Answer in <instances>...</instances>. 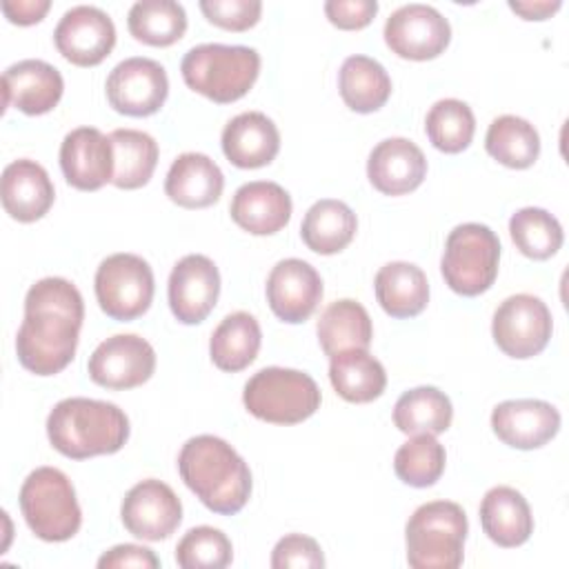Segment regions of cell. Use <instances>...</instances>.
<instances>
[{"instance_id":"obj_1","label":"cell","mask_w":569,"mask_h":569,"mask_svg":"<svg viewBox=\"0 0 569 569\" xmlns=\"http://www.w3.org/2000/svg\"><path fill=\"white\" fill-rule=\"evenodd\" d=\"M84 302L64 278H42L24 296V320L16 336L20 365L36 376L60 373L76 356Z\"/></svg>"},{"instance_id":"obj_2","label":"cell","mask_w":569,"mask_h":569,"mask_svg":"<svg viewBox=\"0 0 569 569\" xmlns=\"http://www.w3.org/2000/svg\"><path fill=\"white\" fill-rule=\"evenodd\" d=\"M178 471L182 482L213 513L233 516L251 496L249 465L218 436L189 438L178 453Z\"/></svg>"},{"instance_id":"obj_3","label":"cell","mask_w":569,"mask_h":569,"mask_svg":"<svg viewBox=\"0 0 569 569\" xmlns=\"http://www.w3.org/2000/svg\"><path fill=\"white\" fill-rule=\"evenodd\" d=\"M47 436L51 447L71 460L116 453L129 438V418L107 400L64 398L49 411Z\"/></svg>"},{"instance_id":"obj_4","label":"cell","mask_w":569,"mask_h":569,"mask_svg":"<svg viewBox=\"0 0 569 569\" xmlns=\"http://www.w3.org/2000/svg\"><path fill=\"white\" fill-rule=\"evenodd\" d=\"M180 71L189 89L227 104L240 100L258 80L260 53L242 44L207 42L184 53Z\"/></svg>"},{"instance_id":"obj_5","label":"cell","mask_w":569,"mask_h":569,"mask_svg":"<svg viewBox=\"0 0 569 569\" xmlns=\"http://www.w3.org/2000/svg\"><path fill=\"white\" fill-rule=\"evenodd\" d=\"M467 516L458 502L420 505L405 527L407 562L413 569H456L465 558Z\"/></svg>"},{"instance_id":"obj_6","label":"cell","mask_w":569,"mask_h":569,"mask_svg":"<svg viewBox=\"0 0 569 569\" xmlns=\"http://www.w3.org/2000/svg\"><path fill=\"white\" fill-rule=\"evenodd\" d=\"M18 498L24 522L40 540L64 542L78 533L82 511L71 480L60 469H33L24 478Z\"/></svg>"},{"instance_id":"obj_7","label":"cell","mask_w":569,"mask_h":569,"mask_svg":"<svg viewBox=\"0 0 569 569\" xmlns=\"http://www.w3.org/2000/svg\"><path fill=\"white\" fill-rule=\"evenodd\" d=\"M320 400V389L309 373L284 367L256 371L242 391L247 411L273 425H296L311 418Z\"/></svg>"},{"instance_id":"obj_8","label":"cell","mask_w":569,"mask_h":569,"mask_svg":"<svg viewBox=\"0 0 569 569\" xmlns=\"http://www.w3.org/2000/svg\"><path fill=\"white\" fill-rule=\"evenodd\" d=\"M500 262L498 236L480 222H465L449 231L440 260V271L447 287L460 296L473 298L485 293Z\"/></svg>"},{"instance_id":"obj_9","label":"cell","mask_w":569,"mask_h":569,"mask_svg":"<svg viewBox=\"0 0 569 569\" xmlns=\"http://www.w3.org/2000/svg\"><path fill=\"white\" fill-rule=\"evenodd\" d=\"M100 309L120 322L140 318L153 300V271L136 253H113L104 258L93 278Z\"/></svg>"},{"instance_id":"obj_10","label":"cell","mask_w":569,"mask_h":569,"mask_svg":"<svg viewBox=\"0 0 569 569\" xmlns=\"http://www.w3.org/2000/svg\"><path fill=\"white\" fill-rule=\"evenodd\" d=\"M553 331L549 307L531 293H516L500 302L491 320V333L498 349L509 358L538 356Z\"/></svg>"},{"instance_id":"obj_11","label":"cell","mask_w":569,"mask_h":569,"mask_svg":"<svg viewBox=\"0 0 569 569\" xmlns=\"http://www.w3.org/2000/svg\"><path fill=\"white\" fill-rule=\"evenodd\" d=\"M107 100L124 116L144 118L164 104L169 96V78L160 62L151 58H127L118 62L107 78Z\"/></svg>"},{"instance_id":"obj_12","label":"cell","mask_w":569,"mask_h":569,"mask_svg":"<svg viewBox=\"0 0 569 569\" xmlns=\"http://www.w3.org/2000/svg\"><path fill=\"white\" fill-rule=\"evenodd\" d=\"M156 369L153 347L136 333H116L102 340L87 365L89 378L104 389H133L144 385Z\"/></svg>"},{"instance_id":"obj_13","label":"cell","mask_w":569,"mask_h":569,"mask_svg":"<svg viewBox=\"0 0 569 569\" xmlns=\"http://www.w3.org/2000/svg\"><path fill=\"white\" fill-rule=\"evenodd\" d=\"M449 20L429 4H405L396 9L385 22L387 47L407 60L438 58L449 47Z\"/></svg>"},{"instance_id":"obj_14","label":"cell","mask_w":569,"mask_h":569,"mask_svg":"<svg viewBox=\"0 0 569 569\" xmlns=\"http://www.w3.org/2000/svg\"><path fill=\"white\" fill-rule=\"evenodd\" d=\"M120 518L131 536L158 542L178 529L182 520V505L169 485L147 478L127 491Z\"/></svg>"},{"instance_id":"obj_15","label":"cell","mask_w":569,"mask_h":569,"mask_svg":"<svg viewBox=\"0 0 569 569\" xmlns=\"http://www.w3.org/2000/svg\"><path fill=\"white\" fill-rule=\"evenodd\" d=\"M56 49L78 67L100 64L116 44L113 20L98 7L78 4L64 11L53 31Z\"/></svg>"},{"instance_id":"obj_16","label":"cell","mask_w":569,"mask_h":569,"mask_svg":"<svg viewBox=\"0 0 569 569\" xmlns=\"http://www.w3.org/2000/svg\"><path fill=\"white\" fill-rule=\"evenodd\" d=\"M220 296V273L211 258L189 253L180 258L169 276V307L182 325L202 322Z\"/></svg>"},{"instance_id":"obj_17","label":"cell","mask_w":569,"mask_h":569,"mask_svg":"<svg viewBox=\"0 0 569 569\" xmlns=\"http://www.w3.org/2000/svg\"><path fill=\"white\" fill-rule=\"evenodd\" d=\"M322 298L320 273L300 258L280 260L267 278V302L289 325L305 322Z\"/></svg>"},{"instance_id":"obj_18","label":"cell","mask_w":569,"mask_h":569,"mask_svg":"<svg viewBox=\"0 0 569 569\" xmlns=\"http://www.w3.org/2000/svg\"><path fill=\"white\" fill-rule=\"evenodd\" d=\"M60 169L64 180L80 191H96L113 178V147L109 136L96 127L69 131L60 144Z\"/></svg>"},{"instance_id":"obj_19","label":"cell","mask_w":569,"mask_h":569,"mask_svg":"<svg viewBox=\"0 0 569 569\" xmlns=\"http://www.w3.org/2000/svg\"><path fill=\"white\" fill-rule=\"evenodd\" d=\"M491 429L513 449H538L560 429V413L553 405L533 398L505 400L491 411Z\"/></svg>"},{"instance_id":"obj_20","label":"cell","mask_w":569,"mask_h":569,"mask_svg":"<svg viewBox=\"0 0 569 569\" xmlns=\"http://www.w3.org/2000/svg\"><path fill=\"white\" fill-rule=\"evenodd\" d=\"M64 91L60 71L44 60H20L4 69L2 93L4 109L16 107L27 116H40L51 111Z\"/></svg>"},{"instance_id":"obj_21","label":"cell","mask_w":569,"mask_h":569,"mask_svg":"<svg viewBox=\"0 0 569 569\" xmlns=\"http://www.w3.org/2000/svg\"><path fill=\"white\" fill-rule=\"evenodd\" d=\"M425 176L427 158L422 149L407 138H387L369 153L367 178L385 196H405L418 189Z\"/></svg>"},{"instance_id":"obj_22","label":"cell","mask_w":569,"mask_h":569,"mask_svg":"<svg viewBox=\"0 0 569 569\" xmlns=\"http://www.w3.org/2000/svg\"><path fill=\"white\" fill-rule=\"evenodd\" d=\"M291 209V196L271 180H253L238 187L229 204L233 222L253 236L278 233L287 227Z\"/></svg>"},{"instance_id":"obj_23","label":"cell","mask_w":569,"mask_h":569,"mask_svg":"<svg viewBox=\"0 0 569 569\" xmlns=\"http://www.w3.org/2000/svg\"><path fill=\"white\" fill-rule=\"evenodd\" d=\"M2 207L18 222L40 220L53 204L56 189L42 164L29 158L13 160L2 171Z\"/></svg>"},{"instance_id":"obj_24","label":"cell","mask_w":569,"mask_h":569,"mask_svg":"<svg viewBox=\"0 0 569 569\" xmlns=\"http://www.w3.org/2000/svg\"><path fill=\"white\" fill-rule=\"evenodd\" d=\"M280 151V133L271 118L260 111H244L222 129V153L240 169L269 164Z\"/></svg>"},{"instance_id":"obj_25","label":"cell","mask_w":569,"mask_h":569,"mask_svg":"<svg viewBox=\"0 0 569 569\" xmlns=\"http://www.w3.org/2000/svg\"><path fill=\"white\" fill-rule=\"evenodd\" d=\"M224 189L220 167L204 153H180L164 178V193L171 202L184 209H204L218 202Z\"/></svg>"},{"instance_id":"obj_26","label":"cell","mask_w":569,"mask_h":569,"mask_svg":"<svg viewBox=\"0 0 569 569\" xmlns=\"http://www.w3.org/2000/svg\"><path fill=\"white\" fill-rule=\"evenodd\" d=\"M480 525L498 547H520L533 533L531 507L513 487H491L480 502Z\"/></svg>"},{"instance_id":"obj_27","label":"cell","mask_w":569,"mask_h":569,"mask_svg":"<svg viewBox=\"0 0 569 569\" xmlns=\"http://www.w3.org/2000/svg\"><path fill=\"white\" fill-rule=\"evenodd\" d=\"M376 300L391 318H413L429 302V282L425 271L413 262H387L378 269Z\"/></svg>"},{"instance_id":"obj_28","label":"cell","mask_w":569,"mask_h":569,"mask_svg":"<svg viewBox=\"0 0 569 569\" xmlns=\"http://www.w3.org/2000/svg\"><path fill=\"white\" fill-rule=\"evenodd\" d=\"M329 380L342 400L356 405L380 398L387 387L385 367L367 349H349L331 356Z\"/></svg>"},{"instance_id":"obj_29","label":"cell","mask_w":569,"mask_h":569,"mask_svg":"<svg viewBox=\"0 0 569 569\" xmlns=\"http://www.w3.org/2000/svg\"><path fill=\"white\" fill-rule=\"evenodd\" d=\"M358 220L349 204L333 198L313 202L300 224L302 242L322 256L342 251L356 236Z\"/></svg>"},{"instance_id":"obj_30","label":"cell","mask_w":569,"mask_h":569,"mask_svg":"<svg viewBox=\"0 0 569 569\" xmlns=\"http://www.w3.org/2000/svg\"><path fill=\"white\" fill-rule=\"evenodd\" d=\"M262 342L258 320L247 311H233L220 320L209 340V353L220 371H242L249 367Z\"/></svg>"},{"instance_id":"obj_31","label":"cell","mask_w":569,"mask_h":569,"mask_svg":"<svg viewBox=\"0 0 569 569\" xmlns=\"http://www.w3.org/2000/svg\"><path fill=\"white\" fill-rule=\"evenodd\" d=\"M338 91L351 111L371 113L389 100L391 78L378 60L356 53L338 71Z\"/></svg>"},{"instance_id":"obj_32","label":"cell","mask_w":569,"mask_h":569,"mask_svg":"<svg viewBox=\"0 0 569 569\" xmlns=\"http://www.w3.org/2000/svg\"><path fill=\"white\" fill-rule=\"evenodd\" d=\"M371 338V318L356 300H336L320 313L318 340L329 358L349 349H369Z\"/></svg>"},{"instance_id":"obj_33","label":"cell","mask_w":569,"mask_h":569,"mask_svg":"<svg viewBox=\"0 0 569 569\" xmlns=\"http://www.w3.org/2000/svg\"><path fill=\"white\" fill-rule=\"evenodd\" d=\"M113 147V178L118 189L144 187L158 164V142L138 129H116L109 133Z\"/></svg>"},{"instance_id":"obj_34","label":"cell","mask_w":569,"mask_h":569,"mask_svg":"<svg viewBox=\"0 0 569 569\" xmlns=\"http://www.w3.org/2000/svg\"><path fill=\"white\" fill-rule=\"evenodd\" d=\"M453 418L451 400L436 387H416L405 391L393 407V425L407 433L438 436L449 429Z\"/></svg>"},{"instance_id":"obj_35","label":"cell","mask_w":569,"mask_h":569,"mask_svg":"<svg viewBox=\"0 0 569 569\" xmlns=\"http://www.w3.org/2000/svg\"><path fill=\"white\" fill-rule=\"evenodd\" d=\"M487 153L509 169H527L538 160L540 136L536 127L520 116H498L485 136Z\"/></svg>"},{"instance_id":"obj_36","label":"cell","mask_w":569,"mask_h":569,"mask_svg":"<svg viewBox=\"0 0 569 569\" xmlns=\"http://www.w3.org/2000/svg\"><path fill=\"white\" fill-rule=\"evenodd\" d=\"M129 33L151 47H169L187 31L184 7L173 0H140L127 16Z\"/></svg>"},{"instance_id":"obj_37","label":"cell","mask_w":569,"mask_h":569,"mask_svg":"<svg viewBox=\"0 0 569 569\" xmlns=\"http://www.w3.org/2000/svg\"><path fill=\"white\" fill-rule=\"evenodd\" d=\"M509 233L516 249L531 260L551 258L565 240L556 216L540 207H522L509 220Z\"/></svg>"},{"instance_id":"obj_38","label":"cell","mask_w":569,"mask_h":569,"mask_svg":"<svg viewBox=\"0 0 569 569\" xmlns=\"http://www.w3.org/2000/svg\"><path fill=\"white\" fill-rule=\"evenodd\" d=\"M425 131L429 142L438 151L460 153L473 140L476 118L467 102L456 98H445L429 109L425 118Z\"/></svg>"},{"instance_id":"obj_39","label":"cell","mask_w":569,"mask_h":569,"mask_svg":"<svg viewBox=\"0 0 569 569\" xmlns=\"http://www.w3.org/2000/svg\"><path fill=\"white\" fill-rule=\"evenodd\" d=\"M445 447L431 433H416L393 456L396 476L409 487H431L445 471Z\"/></svg>"},{"instance_id":"obj_40","label":"cell","mask_w":569,"mask_h":569,"mask_svg":"<svg viewBox=\"0 0 569 569\" xmlns=\"http://www.w3.org/2000/svg\"><path fill=\"white\" fill-rule=\"evenodd\" d=\"M231 558L233 549L227 533L207 525L189 529L176 547V562L182 569H222Z\"/></svg>"},{"instance_id":"obj_41","label":"cell","mask_w":569,"mask_h":569,"mask_svg":"<svg viewBox=\"0 0 569 569\" xmlns=\"http://www.w3.org/2000/svg\"><path fill=\"white\" fill-rule=\"evenodd\" d=\"M200 11L204 18L227 31L251 29L262 13L260 0H200Z\"/></svg>"},{"instance_id":"obj_42","label":"cell","mask_w":569,"mask_h":569,"mask_svg":"<svg viewBox=\"0 0 569 569\" xmlns=\"http://www.w3.org/2000/svg\"><path fill=\"white\" fill-rule=\"evenodd\" d=\"M271 567L273 569H318L325 567V556L320 545L305 536V533H289L280 538L271 551Z\"/></svg>"},{"instance_id":"obj_43","label":"cell","mask_w":569,"mask_h":569,"mask_svg":"<svg viewBox=\"0 0 569 569\" xmlns=\"http://www.w3.org/2000/svg\"><path fill=\"white\" fill-rule=\"evenodd\" d=\"M325 13L329 22L338 29L353 31L367 27L378 13L376 0H329L325 2Z\"/></svg>"},{"instance_id":"obj_44","label":"cell","mask_w":569,"mask_h":569,"mask_svg":"<svg viewBox=\"0 0 569 569\" xmlns=\"http://www.w3.org/2000/svg\"><path fill=\"white\" fill-rule=\"evenodd\" d=\"M100 569H122V567H140V569H158V556L142 545H116L98 558Z\"/></svg>"},{"instance_id":"obj_45","label":"cell","mask_w":569,"mask_h":569,"mask_svg":"<svg viewBox=\"0 0 569 569\" xmlns=\"http://www.w3.org/2000/svg\"><path fill=\"white\" fill-rule=\"evenodd\" d=\"M49 7H51L49 0H4L2 13L7 16L9 22L27 27V24L40 22L49 11Z\"/></svg>"},{"instance_id":"obj_46","label":"cell","mask_w":569,"mask_h":569,"mask_svg":"<svg viewBox=\"0 0 569 569\" xmlns=\"http://www.w3.org/2000/svg\"><path fill=\"white\" fill-rule=\"evenodd\" d=\"M509 9L516 11L525 20H545L560 9V0H553V2H549V0H540V2L509 0Z\"/></svg>"}]
</instances>
